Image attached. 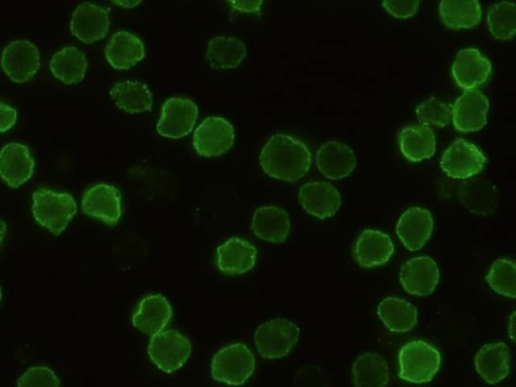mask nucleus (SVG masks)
Listing matches in <instances>:
<instances>
[{"instance_id": "a211bd4d", "label": "nucleus", "mask_w": 516, "mask_h": 387, "mask_svg": "<svg viewBox=\"0 0 516 387\" xmlns=\"http://www.w3.org/2000/svg\"><path fill=\"white\" fill-rule=\"evenodd\" d=\"M299 201L303 209L321 220L333 217L341 206L338 190L326 182H311L301 187Z\"/></svg>"}, {"instance_id": "aec40b11", "label": "nucleus", "mask_w": 516, "mask_h": 387, "mask_svg": "<svg viewBox=\"0 0 516 387\" xmlns=\"http://www.w3.org/2000/svg\"><path fill=\"white\" fill-rule=\"evenodd\" d=\"M35 169V162L27 146L12 143L0 155V174L12 188H20L28 182Z\"/></svg>"}, {"instance_id": "79ce46f5", "label": "nucleus", "mask_w": 516, "mask_h": 387, "mask_svg": "<svg viewBox=\"0 0 516 387\" xmlns=\"http://www.w3.org/2000/svg\"><path fill=\"white\" fill-rule=\"evenodd\" d=\"M113 4L124 9H134L135 7L139 6L141 2H114Z\"/></svg>"}, {"instance_id": "7c9ffc66", "label": "nucleus", "mask_w": 516, "mask_h": 387, "mask_svg": "<svg viewBox=\"0 0 516 387\" xmlns=\"http://www.w3.org/2000/svg\"><path fill=\"white\" fill-rule=\"evenodd\" d=\"M440 16L449 29H472L480 23L482 11L476 0H444L440 3Z\"/></svg>"}, {"instance_id": "39448f33", "label": "nucleus", "mask_w": 516, "mask_h": 387, "mask_svg": "<svg viewBox=\"0 0 516 387\" xmlns=\"http://www.w3.org/2000/svg\"><path fill=\"white\" fill-rule=\"evenodd\" d=\"M300 328L292 321L278 318L258 326L254 341L258 353L265 359H281L297 345Z\"/></svg>"}, {"instance_id": "423d86ee", "label": "nucleus", "mask_w": 516, "mask_h": 387, "mask_svg": "<svg viewBox=\"0 0 516 387\" xmlns=\"http://www.w3.org/2000/svg\"><path fill=\"white\" fill-rule=\"evenodd\" d=\"M148 351L152 362L160 370L173 373L188 361L192 345L183 334L169 330L152 336Z\"/></svg>"}, {"instance_id": "f03ea898", "label": "nucleus", "mask_w": 516, "mask_h": 387, "mask_svg": "<svg viewBox=\"0 0 516 387\" xmlns=\"http://www.w3.org/2000/svg\"><path fill=\"white\" fill-rule=\"evenodd\" d=\"M33 201L36 221L55 235L61 234L77 213L76 201L68 193L41 188L34 193Z\"/></svg>"}, {"instance_id": "0eeeda50", "label": "nucleus", "mask_w": 516, "mask_h": 387, "mask_svg": "<svg viewBox=\"0 0 516 387\" xmlns=\"http://www.w3.org/2000/svg\"><path fill=\"white\" fill-rule=\"evenodd\" d=\"M234 140L232 124L223 117L211 116L196 129L193 146L202 157H219L232 148Z\"/></svg>"}, {"instance_id": "c9c22d12", "label": "nucleus", "mask_w": 516, "mask_h": 387, "mask_svg": "<svg viewBox=\"0 0 516 387\" xmlns=\"http://www.w3.org/2000/svg\"><path fill=\"white\" fill-rule=\"evenodd\" d=\"M419 120L426 126H447L452 118V107L446 102L431 97L416 110Z\"/></svg>"}, {"instance_id": "412c9836", "label": "nucleus", "mask_w": 516, "mask_h": 387, "mask_svg": "<svg viewBox=\"0 0 516 387\" xmlns=\"http://www.w3.org/2000/svg\"><path fill=\"white\" fill-rule=\"evenodd\" d=\"M319 172L329 180L348 177L356 167L354 152L345 144L331 141L319 149L316 155Z\"/></svg>"}, {"instance_id": "ddd939ff", "label": "nucleus", "mask_w": 516, "mask_h": 387, "mask_svg": "<svg viewBox=\"0 0 516 387\" xmlns=\"http://www.w3.org/2000/svg\"><path fill=\"white\" fill-rule=\"evenodd\" d=\"M110 19L108 12L94 4H80L72 14V34L85 44L96 43L108 34Z\"/></svg>"}, {"instance_id": "7ed1b4c3", "label": "nucleus", "mask_w": 516, "mask_h": 387, "mask_svg": "<svg viewBox=\"0 0 516 387\" xmlns=\"http://www.w3.org/2000/svg\"><path fill=\"white\" fill-rule=\"evenodd\" d=\"M400 377L408 382L421 384L430 382L441 366V354L423 340L404 345L399 354Z\"/></svg>"}, {"instance_id": "58836bf2", "label": "nucleus", "mask_w": 516, "mask_h": 387, "mask_svg": "<svg viewBox=\"0 0 516 387\" xmlns=\"http://www.w3.org/2000/svg\"><path fill=\"white\" fill-rule=\"evenodd\" d=\"M18 112L15 108L2 102L0 104V129L2 133H6L11 129L17 122Z\"/></svg>"}, {"instance_id": "f704fd0d", "label": "nucleus", "mask_w": 516, "mask_h": 387, "mask_svg": "<svg viewBox=\"0 0 516 387\" xmlns=\"http://www.w3.org/2000/svg\"><path fill=\"white\" fill-rule=\"evenodd\" d=\"M486 282L498 295L516 299V263L499 258L490 267Z\"/></svg>"}, {"instance_id": "4c0bfd02", "label": "nucleus", "mask_w": 516, "mask_h": 387, "mask_svg": "<svg viewBox=\"0 0 516 387\" xmlns=\"http://www.w3.org/2000/svg\"><path fill=\"white\" fill-rule=\"evenodd\" d=\"M382 7L393 17L406 20L416 16L420 2H402V0H398V2H383Z\"/></svg>"}, {"instance_id": "2eb2a0df", "label": "nucleus", "mask_w": 516, "mask_h": 387, "mask_svg": "<svg viewBox=\"0 0 516 387\" xmlns=\"http://www.w3.org/2000/svg\"><path fill=\"white\" fill-rule=\"evenodd\" d=\"M82 210L87 216L115 226L122 214L119 191L106 184L92 187L83 196Z\"/></svg>"}, {"instance_id": "6e6552de", "label": "nucleus", "mask_w": 516, "mask_h": 387, "mask_svg": "<svg viewBox=\"0 0 516 387\" xmlns=\"http://www.w3.org/2000/svg\"><path fill=\"white\" fill-rule=\"evenodd\" d=\"M198 119V107L188 98L168 99L157 125L158 134L164 138L178 140L188 136Z\"/></svg>"}, {"instance_id": "cd10ccee", "label": "nucleus", "mask_w": 516, "mask_h": 387, "mask_svg": "<svg viewBox=\"0 0 516 387\" xmlns=\"http://www.w3.org/2000/svg\"><path fill=\"white\" fill-rule=\"evenodd\" d=\"M110 96L119 109L127 113H141L153 108V95L148 85L139 81H122L110 90Z\"/></svg>"}, {"instance_id": "2f4dec72", "label": "nucleus", "mask_w": 516, "mask_h": 387, "mask_svg": "<svg viewBox=\"0 0 516 387\" xmlns=\"http://www.w3.org/2000/svg\"><path fill=\"white\" fill-rule=\"evenodd\" d=\"M245 45L234 37H216L208 43L206 61L213 69H234L246 58Z\"/></svg>"}, {"instance_id": "c85d7f7f", "label": "nucleus", "mask_w": 516, "mask_h": 387, "mask_svg": "<svg viewBox=\"0 0 516 387\" xmlns=\"http://www.w3.org/2000/svg\"><path fill=\"white\" fill-rule=\"evenodd\" d=\"M355 387H386L390 382V367L378 353L360 355L352 366Z\"/></svg>"}, {"instance_id": "20e7f679", "label": "nucleus", "mask_w": 516, "mask_h": 387, "mask_svg": "<svg viewBox=\"0 0 516 387\" xmlns=\"http://www.w3.org/2000/svg\"><path fill=\"white\" fill-rule=\"evenodd\" d=\"M254 370V355L241 343L224 347L214 355L211 363L212 378L231 386L244 384Z\"/></svg>"}, {"instance_id": "c756f323", "label": "nucleus", "mask_w": 516, "mask_h": 387, "mask_svg": "<svg viewBox=\"0 0 516 387\" xmlns=\"http://www.w3.org/2000/svg\"><path fill=\"white\" fill-rule=\"evenodd\" d=\"M459 199L470 212L477 215L486 216L496 209V189L487 180L472 179L462 183Z\"/></svg>"}, {"instance_id": "bb28decb", "label": "nucleus", "mask_w": 516, "mask_h": 387, "mask_svg": "<svg viewBox=\"0 0 516 387\" xmlns=\"http://www.w3.org/2000/svg\"><path fill=\"white\" fill-rule=\"evenodd\" d=\"M377 315L383 325L393 333H406L418 323V310L411 303L399 298H386L377 307Z\"/></svg>"}, {"instance_id": "6ab92c4d", "label": "nucleus", "mask_w": 516, "mask_h": 387, "mask_svg": "<svg viewBox=\"0 0 516 387\" xmlns=\"http://www.w3.org/2000/svg\"><path fill=\"white\" fill-rule=\"evenodd\" d=\"M434 219L429 210L412 207L400 218L397 234L410 251L422 249L432 236Z\"/></svg>"}, {"instance_id": "a878e982", "label": "nucleus", "mask_w": 516, "mask_h": 387, "mask_svg": "<svg viewBox=\"0 0 516 387\" xmlns=\"http://www.w3.org/2000/svg\"><path fill=\"white\" fill-rule=\"evenodd\" d=\"M403 155L413 163H420L434 157L437 150L433 129L426 125H411L403 129L400 138Z\"/></svg>"}, {"instance_id": "ea45409f", "label": "nucleus", "mask_w": 516, "mask_h": 387, "mask_svg": "<svg viewBox=\"0 0 516 387\" xmlns=\"http://www.w3.org/2000/svg\"><path fill=\"white\" fill-rule=\"evenodd\" d=\"M234 10L242 13H256L261 10L263 2H229Z\"/></svg>"}, {"instance_id": "f3484780", "label": "nucleus", "mask_w": 516, "mask_h": 387, "mask_svg": "<svg viewBox=\"0 0 516 387\" xmlns=\"http://www.w3.org/2000/svg\"><path fill=\"white\" fill-rule=\"evenodd\" d=\"M256 258L257 249L239 237H232L217 248V267L227 276L248 273L254 268Z\"/></svg>"}, {"instance_id": "e433bc0d", "label": "nucleus", "mask_w": 516, "mask_h": 387, "mask_svg": "<svg viewBox=\"0 0 516 387\" xmlns=\"http://www.w3.org/2000/svg\"><path fill=\"white\" fill-rule=\"evenodd\" d=\"M60 379L46 366L29 368L18 380V387H59Z\"/></svg>"}, {"instance_id": "a19ab883", "label": "nucleus", "mask_w": 516, "mask_h": 387, "mask_svg": "<svg viewBox=\"0 0 516 387\" xmlns=\"http://www.w3.org/2000/svg\"><path fill=\"white\" fill-rule=\"evenodd\" d=\"M508 334L512 342L516 344V311L509 317Z\"/></svg>"}, {"instance_id": "4468645a", "label": "nucleus", "mask_w": 516, "mask_h": 387, "mask_svg": "<svg viewBox=\"0 0 516 387\" xmlns=\"http://www.w3.org/2000/svg\"><path fill=\"white\" fill-rule=\"evenodd\" d=\"M395 252L392 238L378 230H364L356 241L354 257L365 269L380 267L389 262Z\"/></svg>"}, {"instance_id": "473e14b6", "label": "nucleus", "mask_w": 516, "mask_h": 387, "mask_svg": "<svg viewBox=\"0 0 516 387\" xmlns=\"http://www.w3.org/2000/svg\"><path fill=\"white\" fill-rule=\"evenodd\" d=\"M88 67L85 54L76 47H66L57 52L50 63L53 75L65 84L80 83Z\"/></svg>"}, {"instance_id": "b1692460", "label": "nucleus", "mask_w": 516, "mask_h": 387, "mask_svg": "<svg viewBox=\"0 0 516 387\" xmlns=\"http://www.w3.org/2000/svg\"><path fill=\"white\" fill-rule=\"evenodd\" d=\"M474 362L476 371L488 384L500 383L510 372L509 349L503 342L484 345Z\"/></svg>"}, {"instance_id": "9b49d317", "label": "nucleus", "mask_w": 516, "mask_h": 387, "mask_svg": "<svg viewBox=\"0 0 516 387\" xmlns=\"http://www.w3.org/2000/svg\"><path fill=\"white\" fill-rule=\"evenodd\" d=\"M400 281L410 295L427 297L435 292L439 284L440 270L431 257L418 256L402 267Z\"/></svg>"}, {"instance_id": "f8f14e48", "label": "nucleus", "mask_w": 516, "mask_h": 387, "mask_svg": "<svg viewBox=\"0 0 516 387\" xmlns=\"http://www.w3.org/2000/svg\"><path fill=\"white\" fill-rule=\"evenodd\" d=\"M489 101L479 90L464 91L452 107L455 128L463 134L475 133L487 123Z\"/></svg>"}, {"instance_id": "dca6fc26", "label": "nucleus", "mask_w": 516, "mask_h": 387, "mask_svg": "<svg viewBox=\"0 0 516 387\" xmlns=\"http://www.w3.org/2000/svg\"><path fill=\"white\" fill-rule=\"evenodd\" d=\"M492 71L490 61L477 49L461 50L453 63L452 75L465 91L475 90L484 84Z\"/></svg>"}, {"instance_id": "393cba45", "label": "nucleus", "mask_w": 516, "mask_h": 387, "mask_svg": "<svg viewBox=\"0 0 516 387\" xmlns=\"http://www.w3.org/2000/svg\"><path fill=\"white\" fill-rule=\"evenodd\" d=\"M173 310L168 300L162 295L145 298L133 317L134 326L143 333L155 336L170 323Z\"/></svg>"}, {"instance_id": "f257e3e1", "label": "nucleus", "mask_w": 516, "mask_h": 387, "mask_svg": "<svg viewBox=\"0 0 516 387\" xmlns=\"http://www.w3.org/2000/svg\"><path fill=\"white\" fill-rule=\"evenodd\" d=\"M260 163L270 177L295 183L309 172L312 155L300 140L279 134L273 136L266 144L260 156Z\"/></svg>"}, {"instance_id": "1a4fd4ad", "label": "nucleus", "mask_w": 516, "mask_h": 387, "mask_svg": "<svg viewBox=\"0 0 516 387\" xmlns=\"http://www.w3.org/2000/svg\"><path fill=\"white\" fill-rule=\"evenodd\" d=\"M486 162L487 159L475 145L459 139L445 152L441 168L449 178L467 180L478 175Z\"/></svg>"}, {"instance_id": "9d476101", "label": "nucleus", "mask_w": 516, "mask_h": 387, "mask_svg": "<svg viewBox=\"0 0 516 387\" xmlns=\"http://www.w3.org/2000/svg\"><path fill=\"white\" fill-rule=\"evenodd\" d=\"M2 66L12 81L26 83L41 67L39 49L28 40L14 41L4 49Z\"/></svg>"}, {"instance_id": "72a5a7b5", "label": "nucleus", "mask_w": 516, "mask_h": 387, "mask_svg": "<svg viewBox=\"0 0 516 387\" xmlns=\"http://www.w3.org/2000/svg\"><path fill=\"white\" fill-rule=\"evenodd\" d=\"M487 24L491 35L499 41H507L516 36V5L498 3L490 7Z\"/></svg>"}, {"instance_id": "5701e85b", "label": "nucleus", "mask_w": 516, "mask_h": 387, "mask_svg": "<svg viewBox=\"0 0 516 387\" xmlns=\"http://www.w3.org/2000/svg\"><path fill=\"white\" fill-rule=\"evenodd\" d=\"M251 229L260 239L272 243H284L291 232L289 214L277 206H264L255 210Z\"/></svg>"}, {"instance_id": "4be33fe9", "label": "nucleus", "mask_w": 516, "mask_h": 387, "mask_svg": "<svg viewBox=\"0 0 516 387\" xmlns=\"http://www.w3.org/2000/svg\"><path fill=\"white\" fill-rule=\"evenodd\" d=\"M105 57L114 69L128 70L145 59V45L135 34L119 31L110 38Z\"/></svg>"}]
</instances>
